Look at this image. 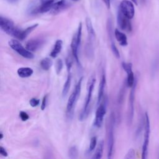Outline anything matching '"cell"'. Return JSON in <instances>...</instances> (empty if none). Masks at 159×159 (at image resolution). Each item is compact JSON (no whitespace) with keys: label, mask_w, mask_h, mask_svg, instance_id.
I'll list each match as a JSON object with an SVG mask.
<instances>
[{"label":"cell","mask_w":159,"mask_h":159,"mask_svg":"<svg viewBox=\"0 0 159 159\" xmlns=\"http://www.w3.org/2000/svg\"><path fill=\"white\" fill-rule=\"evenodd\" d=\"M122 66L124 71L127 73V80H126V84L128 87L132 88L136 80V78L134 76V74L132 71V64L131 63L122 62Z\"/></svg>","instance_id":"12"},{"label":"cell","mask_w":159,"mask_h":159,"mask_svg":"<svg viewBox=\"0 0 159 159\" xmlns=\"http://www.w3.org/2000/svg\"><path fill=\"white\" fill-rule=\"evenodd\" d=\"M78 155V148L76 146H72L68 151V156L70 159H77Z\"/></svg>","instance_id":"24"},{"label":"cell","mask_w":159,"mask_h":159,"mask_svg":"<svg viewBox=\"0 0 159 159\" xmlns=\"http://www.w3.org/2000/svg\"><path fill=\"white\" fill-rule=\"evenodd\" d=\"M45 43V40L42 38H35L29 40L25 44V48L29 51L35 52L40 48Z\"/></svg>","instance_id":"13"},{"label":"cell","mask_w":159,"mask_h":159,"mask_svg":"<svg viewBox=\"0 0 159 159\" xmlns=\"http://www.w3.org/2000/svg\"><path fill=\"white\" fill-rule=\"evenodd\" d=\"M86 26L88 34V41L93 42L95 39V31L91 23V20L89 17H86Z\"/></svg>","instance_id":"18"},{"label":"cell","mask_w":159,"mask_h":159,"mask_svg":"<svg viewBox=\"0 0 159 159\" xmlns=\"http://www.w3.org/2000/svg\"><path fill=\"white\" fill-rule=\"evenodd\" d=\"M17 73L19 77L25 78L32 76L34 73V70L30 67H21L18 68Z\"/></svg>","instance_id":"20"},{"label":"cell","mask_w":159,"mask_h":159,"mask_svg":"<svg viewBox=\"0 0 159 159\" xmlns=\"http://www.w3.org/2000/svg\"><path fill=\"white\" fill-rule=\"evenodd\" d=\"M39 102H40V100L37 99V98H32L30 99L29 101V104L30 105L34 107H36L39 104Z\"/></svg>","instance_id":"29"},{"label":"cell","mask_w":159,"mask_h":159,"mask_svg":"<svg viewBox=\"0 0 159 159\" xmlns=\"http://www.w3.org/2000/svg\"><path fill=\"white\" fill-rule=\"evenodd\" d=\"M63 47V41L60 39L56 40L53 49L52 50L50 56L52 58H56L61 52Z\"/></svg>","instance_id":"19"},{"label":"cell","mask_w":159,"mask_h":159,"mask_svg":"<svg viewBox=\"0 0 159 159\" xmlns=\"http://www.w3.org/2000/svg\"><path fill=\"white\" fill-rule=\"evenodd\" d=\"M150 123L148 115L147 112L145 114V122H144V134H143V142L142 148V159H148V146L150 141Z\"/></svg>","instance_id":"5"},{"label":"cell","mask_w":159,"mask_h":159,"mask_svg":"<svg viewBox=\"0 0 159 159\" xmlns=\"http://www.w3.org/2000/svg\"><path fill=\"white\" fill-rule=\"evenodd\" d=\"M116 117L114 112H111L107 127V158L113 159L114 153V129Z\"/></svg>","instance_id":"1"},{"label":"cell","mask_w":159,"mask_h":159,"mask_svg":"<svg viewBox=\"0 0 159 159\" xmlns=\"http://www.w3.org/2000/svg\"><path fill=\"white\" fill-rule=\"evenodd\" d=\"M63 63L62 60L61 58L57 59V60L56 61V63H55V71L57 75H59L61 73V71L63 69Z\"/></svg>","instance_id":"25"},{"label":"cell","mask_w":159,"mask_h":159,"mask_svg":"<svg viewBox=\"0 0 159 159\" xmlns=\"http://www.w3.org/2000/svg\"><path fill=\"white\" fill-rule=\"evenodd\" d=\"M38 25H39L38 24H33V25L27 27L24 30H22L19 40H24L34 30H35L37 27Z\"/></svg>","instance_id":"22"},{"label":"cell","mask_w":159,"mask_h":159,"mask_svg":"<svg viewBox=\"0 0 159 159\" xmlns=\"http://www.w3.org/2000/svg\"><path fill=\"white\" fill-rule=\"evenodd\" d=\"M105 6L107 9H110L111 7V0H102Z\"/></svg>","instance_id":"33"},{"label":"cell","mask_w":159,"mask_h":159,"mask_svg":"<svg viewBox=\"0 0 159 159\" xmlns=\"http://www.w3.org/2000/svg\"><path fill=\"white\" fill-rule=\"evenodd\" d=\"M107 110V99L105 98L102 102H101L96 109L94 118V124L96 127L100 128L102 124L104 117L106 113Z\"/></svg>","instance_id":"8"},{"label":"cell","mask_w":159,"mask_h":159,"mask_svg":"<svg viewBox=\"0 0 159 159\" xmlns=\"http://www.w3.org/2000/svg\"><path fill=\"white\" fill-rule=\"evenodd\" d=\"M72 1H73V2H77V1H80V0H71Z\"/></svg>","instance_id":"37"},{"label":"cell","mask_w":159,"mask_h":159,"mask_svg":"<svg viewBox=\"0 0 159 159\" xmlns=\"http://www.w3.org/2000/svg\"><path fill=\"white\" fill-rule=\"evenodd\" d=\"M71 67H66L68 74L66 80L63 84V87L62 89V96L65 97L70 89L71 86Z\"/></svg>","instance_id":"17"},{"label":"cell","mask_w":159,"mask_h":159,"mask_svg":"<svg viewBox=\"0 0 159 159\" xmlns=\"http://www.w3.org/2000/svg\"><path fill=\"white\" fill-rule=\"evenodd\" d=\"M119 10L128 19H132L135 15L134 2L129 0H122L119 6Z\"/></svg>","instance_id":"10"},{"label":"cell","mask_w":159,"mask_h":159,"mask_svg":"<svg viewBox=\"0 0 159 159\" xmlns=\"http://www.w3.org/2000/svg\"><path fill=\"white\" fill-rule=\"evenodd\" d=\"M95 82H96V78L94 77H92L88 83L86 97L85 99L83 107L82 108V110L79 116V119L80 120H85L89 115V112L90 111V104L91 101L92 94H93V91L94 89Z\"/></svg>","instance_id":"4"},{"label":"cell","mask_w":159,"mask_h":159,"mask_svg":"<svg viewBox=\"0 0 159 159\" xmlns=\"http://www.w3.org/2000/svg\"><path fill=\"white\" fill-rule=\"evenodd\" d=\"M135 158V151L133 148L129 150L126 155H125L124 159H134Z\"/></svg>","instance_id":"28"},{"label":"cell","mask_w":159,"mask_h":159,"mask_svg":"<svg viewBox=\"0 0 159 159\" xmlns=\"http://www.w3.org/2000/svg\"><path fill=\"white\" fill-rule=\"evenodd\" d=\"M106 75L105 73L103 72L101 79L99 84V89H98V99H97V104L99 105L101 100L104 96V89L106 86Z\"/></svg>","instance_id":"15"},{"label":"cell","mask_w":159,"mask_h":159,"mask_svg":"<svg viewBox=\"0 0 159 159\" xmlns=\"http://www.w3.org/2000/svg\"><path fill=\"white\" fill-rule=\"evenodd\" d=\"M132 2H134V4H136V5H137L138 4V1L137 0H130Z\"/></svg>","instance_id":"35"},{"label":"cell","mask_w":159,"mask_h":159,"mask_svg":"<svg viewBox=\"0 0 159 159\" xmlns=\"http://www.w3.org/2000/svg\"><path fill=\"white\" fill-rule=\"evenodd\" d=\"M81 36H82V23L80 22L79 24L76 34L72 37L71 44H70V47H71L73 57H74L75 60H76L78 65H80V61L79 60V57H78V48L81 43Z\"/></svg>","instance_id":"6"},{"label":"cell","mask_w":159,"mask_h":159,"mask_svg":"<svg viewBox=\"0 0 159 159\" xmlns=\"http://www.w3.org/2000/svg\"><path fill=\"white\" fill-rule=\"evenodd\" d=\"M40 65L42 70L45 71H48L52 65V61L50 58L45 57L40 61Z\"/></svg>","instance_id":"23"},{"label":"cell","mask_w":159,"mask_h":159,"mask_svg":"<svg viewBox=\"0 0 159 159\" xmlns=\"http://www.w3.org/2000/svg\"><path fill=\"white\" fill-rule=\"evenodd\" d=\"M0 153L2 156L3 157H7L8 155V153L6 151V150L2 146L0 147Z\"/></svg>","instance_id":"32"},{"label":"cell","mask_w":159,"mask_h":159,"mask_svg":"<svg viewBox=\"0 0 159 159\" xmlns=\"http://www.w3.org/2000/svg\"><path fill=\"white\" fill-rule=\"evenodd\" d=\"M114 34L115 36L116 39L117 41L119 42V43L122 46V47H125L127 45L128 42H127V38L126 35L120 31L118 29H115Z\"/></svg>","instance_id":"16"},{"label":"cell","mask_w":159,"mask_h":159,"mask_svg":"<svg viewBox=\"0 0 159 159\" xmlns=\"http://www.w3.org/2000/svg\"><path fill=\"white\" fill-rule=\"evenodd\" d=\"M0 27L1 29L6 34L19 40L22 29L16 27L14 22L11 19L1 16Z\"/></svg>","instance_id":"3"},{"label":"cell","mask_w":159,"mask_h":159,"mask_svg":"<svg viewBox=\"0 0 159 159\" xmlns=\"http://www.w3.org/2000/svg\"><path fill=\"white\" fill-rule=\"evenodd\" d=\"M47 94L45 95L43 98L42 101V104H41V109L44 110L46 107L47 106Z\"/></svg>","instance_id":"31"},{"label":"cell","mask_w":159,"mask_h":159,"mask_svg":"<svg viewBox=\"0 0 159 159\" xmlns=\"http://www.w3.org/2000/svg\"><path fill=\"white\" fill-rule=\"evenodd\" d=\"M2 137H3V134H2V132H1V139H2Z\"/></svg>","instance_id":"36"},{"label":"cell","mask_w":159,"mask_h":159,"mask_svg":"<svg viewBox=\"0 0 159 159\" xmlns=\"http://www.w3.org/2000/svg\"><path fill=\"white\" fill-rule=\"evenodd\" d=\"M117 24L121 30H124L127 32H130L132 31V27L130 22V19L125 17L119 10H118L117 11Z\"/></svg>","instance_id":"11"},{"label":"cell","mask_w":159,"mask_h":159,"mask_svg":"<svg viewBox=\"0 0 159 159\" xmlns=\"http://www.w3.org/2000/svg\"><path fill=\"white\" fill-rule=\"evenodd\" d=\"M9 3H11V4H14V3H16L17 2H18L19 0H6Z\"/></svg>","instance_id":"34"},{"label":"cell","mask_w":159,"mask_h":159,"mask_svg":"<svg viewBox=\"0 0 159 159\" xmlns=\"http://www.w3.org/2000/svg\"><path fill=\"white\" fill-rule=\"evenodd\" d=\"M137 84V80L136 79L134 86L131 88V90H130L129 97V104H128V110H127V123L129 125H130L132 124L133 117H134L135 94Z\"/></svg>","instance_id":"9"},{"label":"cell","mask_w":159,"mask_h":159,"mask_svg":"<svg viewBox=\"0 0 159 159\" xmlns=\"http://www.w3.org/2000/svg\"><path fill=\"white\" fill-rule=\"evenodd\" d=\"M111 50L114 54V55L117 58H120V53H119V50L117 49V47L116 46L114 42L113 43H111Z\"/></svg>","instance_id":"27"},{"label":"cell","mask_w":159,"mask_h":159,"mask_svg":"<svg viewBox=\"0 0 159 159\" xmlns=\"http://www.w3.org/2000/svg\"><path fill=\"white\" fill-rule=\"evenodd\" d=\"M83 82V77H81L80 79L78 80V83H76L74 91L70 96L67 104H66V114L68 119H71L73 116L74 112V108L75 107L76 103L79 98L81 93V85Z\"/></svg>","instance_id":"2"},{"label":"cell","mask_w":159,"mask_h":159,"mask_svg":"<svg viewBox=\"0 0 159 159\" xmlns=\"http://www.w3.org/2000/svg\"><path fill=\"white\" fill-rule=\"evenodd\" d=\"M9 47L18 54L21 55L22 57L27 59H32L34 57V55L32 52L29 51L24 47L17 39H11L8 42Z\"/></svg>","instance_id":"7"},{"label":"cell","mask_w":159,"mask_h":159,"mask_svg":"<svg viewBox=\"0 0 159 159\" xmlns=\"http://www.w3.org/2000/svg\"><path fill=\"white\" fill-rule=\"evenodd\" d=\"M69 6V2L66 0H60L56 1L50 11V12L52 14H57L62 11L65 10Z\"/></svg>","instance_id":"14"},{"label":"cell","mask_w":159,"mask_h":159,"mask_svg":"<svg viewBox=\"0 0 159 159\" xmlns=\"http://www.w3.org/2000/svg\"><path fill=\"white\" fill-rule=\"evenodd\" d=\"M96 144H97V138H96V137H93L91 139V140H90V142H89L88 152H91L93 150H94V149L96 147Z\"/></svg>","instance_id":"26"},{"label":"cell","mask_w":159,"mask_h":159,"mask_svg":"<svg viewBox=\"0 0 159 159\" xmlns=\"http://www.w3.org/2000/svg\"><path fill=\"white\" fill-rule=\"evenodd\" d=\"M19 116L22 121H26L29 118V116L28 115V114L24 111H20L19 113Z\"/></svg>","instance_id":"30"},{"label":"cell","mask_w":159,"mask_h":159,"mask_svg":"<svg viewBox=\"0 0 159 159\" xmlns=\"http://www.w3.org/2000/svg\"><path fill=\"white\" fill-rule=\"evenodd\" d=\"M103 151H104V142L102 140H101L99 142L91 159H101L103 155Z\"/></svg>","instance_id":"21"}]
</instances>
